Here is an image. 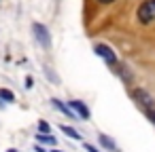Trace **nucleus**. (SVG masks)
I'll return each instance as SVG.
<instances>
[{"label":"nucleus","mask_w":155,"mask_h":152,"mask_svg":"<svg viewBox=\"0 0 155 152\" xmlns=\"http://www.w3.org/2000/svg\"><path fill=\"white\" fill-rule=\"evenodd\" d=\"M136 19L140 26L155 23V0H142L136 9Z\"/></svg>","instance_id":"f257e3e1"},{"label":"nucleus","mask_w":155,"mask_h":152,"mask_svg":"<svg viewBox=\"0 0 155 152\" xmlns=\"http://www.w3.org/2000/svg\"><path fill=\"white\" fill-rule=\"evenodd\" d=\"M132 97H134V101L147 112V110H153L155 108V97L147 91V89H140V87H136V89H132Z\"/></svg>","instance_id":"f03ea898"},{"label":"nucleus","mask_w":155,"mask_h":152,"mask_svg":"<svg viewBox=\"0 0 155 152\" xmlns=\"http://www.w3.org/2000/svg\"><path fill=\"white\" fill-rule=\"evenodd\" d=\"M94 51H96V55L98 57H102L108 66H119V59H117V53L108 47V45H104V42H98L96 47H94Z\"/></svg>","instance_id":"7ed1b4c3"},{"label":"nucleus","mask_w":155,"mask_h":152,"mask_svg":"<svg viewBox=\"0 0 155 152\" xmlns=\"http://www.w3.org/2000/svg\"><path fill=\"white\" fill-rule=\"evenodd\" d=\"M32 30H34V36H36V40L43 45V47H51V36H49V30L43 26V23H34L32 26Z\"/></svg>","instance_id":"20e7f679"},{"label":"nucleus","mask_w":155,"mask_h":152,"mask_svg":"<svg viewBox=\"0 0 155 152\" xmlns=\"http://www.w3.org/2000/svg\"><path fill=\"white\" fill-rule=\"evenodd\" d=\"M68 106L72 108V112H74L81 120H87V118H89V108H87L81 99H70V101H68Z\"/></svg>","instance_id":"39448f33"},{"label":"nucleus","mask_w":155,"mask_h":152,"mask_svg":"<svg viewBox=\"0 0 155 152\" xmlns=\"http://www.w3.org/2000/svg\"><path fill=\"white\" fill-rule=\"evenodd\" d=\"M51 104H53V106H55V108H58L60 112H64V114H66L68 118H77V114L72 112V108H70V106H64V104H62L60 99H51Z\"/></svg>","instance_id":"423d86ee"},{"label":"nucleus","mask_w":155,"mask_h":152,"mask_svg":"<svg viewBox=\"0 0 155 152\" xmlns=\"http://www.w3.org/2000/svg\"><path fill=\"white\" fill-rule=\"evenodd\" d=\"M100 144H102L106 150H110V152H119V146H117V144H115V141H113L108 135H104V133L100 135Z\"/></svg>","instance_id":"0eeeda50"},{"label":"nucleus","mask_w":155,"mask_h":152,"mask_svg":"<svg viewBox=\"0 0 155 152\" xmlns=\"http://www.w3.org/2000/svg\"><path fill=\"white\" fill-rule=\"evenodd\" d=\"M60 131H62L64 135L72 137V139H81V135L77 133V129H72V127H68V125H60Z\"/></svg>","instance_id":"6e6552de"},{"label":"nucleus","mask_w":155,"mask_h":152,"mask_svg":"<svg viewBox=\"0 0 155 152\" xmlns=\"http://www.w3.org/2000/svg\"><path fill=\"white\" fill-rule=\"evenodd\" d=\"M0 99L2 101H15V93L9 89H0Z\"/></svg>","instance_id":"1a4fd4ad"},{"label":"nucleus","mask_w":155,"mask_h":152,"mask_svg":"<svg viewBox=\"0 0 155 152\" xmlns=\"http://www.w3.org/2000/svg\"><path fill=\"white\" fill-rule=\"evenodd\" d=\"M38 141H45V144H49V146H55V137H51L49 133H41V135H38Z\"/></svg>","instance_id":"9d476101"},{"label":"nucleus","mask_w":155,"mask_h":152,"mask_svg":"<svg viewBox=\"0 0 155 152\" xmlns=\"http://www.w3.org/2000/svg\"><path fill=\"white\" fill-rule=\"evenodd\" d=\"M38 129H41V133H49V129H51V127H49V123L41 120V123H38Z\"/></svg>","instance_id":"9b49d317"},{"label":"nucleus","mask_w":155,"mask_h":152,"mask_svg":"<svg viewBox=\"0 0 155 152\" xmlns=\"http://www.w3.org/2000/svg\"><path fill=\"white\" fill-rule=\"evenodd\" d=\"M144 114H147V118H149V120H151V123L155 125V108H153V110H147Z\"/></svg>","instance_id":"f8f14e48"},{"label":"nucleus","mask_w":155,"mask_h":152,"mask_svg":"<svg viewBox=\"0 0 155 152\" xmlns=\"http://www.w3.org/2000/svg\"><path fill=\"white\" fill-rule=\"evenodd\" d=\"M85 150H87V152H100V150H98L96 146H91V144H85Z\"/></svg>","instance_id":"ddd939ff"},{"label":"nucleus","mask_w":155,"mask_h":152,"mask_svg":"<svg viewBox=\"0 0 155 152\" xmlns=\"http://www.w3.org/2000/svg\"><path fill=\"white\" fill-rule=\"evenodd\" d=\"M32 87H34V80L28 76V78H26V89H32Z\"/></svg>","instance_id":"4468645a"},{"label":"nucleus","mask_w":155,"mask_h":152,"mask_svg":"<svg viewBox=\"0 0 155 152\" xmlns=\"http://www.w3.org/2000/svg\"><path fill=\"white\" fill-rule=\"evenodd\" d=\"M98 2H102V5H110V2H115V0H98Z\"/></svg>","instance_id":"2eb2a0df"},{"label":"nucleus","mask_w":155,"mask_h":152,"mask_svg":"<svg viewBox=\"0 0 155 152\" xmlns=\"http://www.w3.org/2000/svg\"><path fill=\"white\" fill-rule=\"evenodd\" d=\"M7 152H17V150H15V148H11V150H7Z\"/></svg>","instance_id":"dca6fc26"},{"label":"nucleus","mask_w":155,"mask_h":152,"mask_svg":"<svg viewBox=\"0 0 155 152\" xmlns=\"http://www.w3.org/2000/svg\"><path fill=\"white\" fill-rule=\"evenodd\" d=\"M51 152H62V150H51Z\"/></svg>","instance_id":"f3484780"}]
</instances>
